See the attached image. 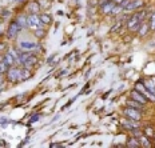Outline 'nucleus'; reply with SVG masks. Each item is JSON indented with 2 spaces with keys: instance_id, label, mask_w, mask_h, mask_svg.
I'll return each mask as SVG.
<instances>
[{
  "instance_id": "f257e3e1",
  "label": "nucleus",
  "mask_w": 155,
  "mask_h": 148,
  "mask_svg": "<svg viewBox=\"0 0 155 148\" xmlns=\"http://www.w3.org/2000/svg\"><path fill=\"white\" fill-rule=\"evenodd\" d=\"M146 15H147L146 11H138V12H135V14L127 20V27L130 28L131 31H138L140 28L142 23H143Z\"/></svg>"
},
{
  "instance_id": "f03ea898",
  "label": "nucleus",
  "mask_w": 155,
  "mask_h": 148,
  "mask_svg": "<svg viewBox=\"0 0 155 148\" xmlns=\"http://www.w3.org/2000/svg\"><path fill=\"white\" fill-rule=\"evenodd\" d=\"M21 76H23V69L18 68V67H9V69L7 71V79L11 83L21 80Z\"/></svg>"
},
{
  "instance_id": "7ed1b4c3",
  "label": "nucleus",
  "mask_w": 155,
  "mask_h": 148,
  "mask_svg": "<svg viewBox=\"0 0 155 148\" xmlns=\"http://www.w3.org/2000/svg\"><path fill=\"white\" fill-rule=\"evenodd\" d=\"M41 24L43 23L40 21V18H39L36 14H31L27 18V27L32 28V30H38V28H40Z\"/></svg>"
},
{
  "instance_id": "20e7f679",
  "label": "nucleus",
  "mask_w": 155,
  "mask_h": 148,
  "mask_svg": "<svg viewBox=\"0 0 155 148\" xmlns=\"http://www.w3.org/2000/svg\"><path fill=\"white\" fill-rule=\"evenodd\" d=\"M124 115L127 116L128 119H132V120H138L139 121L140 120V117H142V115H140V112H139V109H135V108H126L124 109Z\"/></svg>"
},
{
  "instance_id": "39448f33",
  "label": "nucleus",
  "mask_w": 155,
  "mask_h": 148,
  "mask_svg": "<svg viewBox=\"0 0 155 148\" xmlns=\"http://www.w3.org/2000/svg\"><path fill=\"white\" fill-rule=\"evenodd\" d=\"M131 99H134V100L139 101L140 104H146V103L148 101V98L144 94H142V92H139L138 89H132L131 91Z\"/></svg>"
},
{
  "instance_id": "423d86ee",
  "label": "nucleus",
  "mask_w": 155,
  "mask_h": 148,
  "mask_svg": "<svg viewBox=\"0 0 155 148\" xmlns=\"http://www.w3.org/2000/svg\"><path fill=\"white\" fill-rule=\"evenodd\" d=\"M20 30H21V27H20V25H19L18 23H16V20H15L14 23L9 25V28H8V32H7V34H8V37H11V39H12V37H16Z\"/></svg>"
},
{
  "instance_id": "0eeeda50",
  "label": "nucleus",
  "mask_w": 155,
  "mask_h": 148,
  "mask_svg": "<svg viewBox=\"0 0 155 148\" xmlns=\"http://www.w3.org/2000/svg\"><path fill=\"white\" fill-rule=\"evenodd\" d=\"M116 3L114 0H110V2H106V3H101V8H102V12L103 14H111L112 8L115 7Z\"/></svg>"
},
{
  "instance_id": "6e6552de",
  "label": "nucleus",
  "mask_w": 155,
  "mask_h": 148,
  "mask_svg": "<svg viewBox=\"0 0 155 148\" xmlns=\"http://www.w3.org/2000/svg\"><path fill=\"white\" fill-rule=\"evenodd\" d=\"M142 5H143V0H131L123 11H135V9L140 8Z\"/></svg>"
},
{
  "instance_id": "1a4fd4ad",
  "label": "nucleus",
  "mask_w": 155,
  "mask_h": 148,
  "mask_svg": "<svg viewBox=\"0 0 155 148\" xmlns=\"http://www.w3.org/2000/svg\"><path fill=\"white\" fill-rule=\"evenodd\" d=\"M39 46L36 43H34V41H21L20 43V48L23 51H28V52H31V51H35Z\"/></svg>"
},
{
  "instance_id": "9d476101",
  "label": "nucleus",
  "mask_w": 155,
  "mask_h": 148,
  "mask_svg": "<svg viewBox=\"0 0 155 148\" xmlns=\"http://www.w3.org/2000/svg\"><path fill=\"white\" fill-rule=\"evenodd\" d=\"M123 125L127 130H137V128H139V123H138V120H132V119H127L126 121H123Z\"/></svg>"
},
{
  "instance_id": "9b49d317",
  "label": "nucleus",
  "mask_w": 155,
  "mask_h": 148,
  "mask_svg": "<svg viewBox=\"0 0 155 148\" xmlns=\"http://www.w3.org/2000/svg\"><path fill=\"white\" fill-rule=\"evenodd\" d=\"M35 63H36V57L32 56V55H31V56L28 57V59L24 62L23 67H24V68H27V69H28V68H31V67H34V66H35Z\"/></svg>"
},
{
  "instance_id": "f8f14e48",
  "label": "nucleus",
  "mask_w": 155,
  "mask_h": 148,
  "mask_svg": "<svg viewBox=\"0 0 155 148\" xmlns=\"http://www.w3.org/2000/svg\"><path fill=\"white\" fill-rule=\"evenodd\" d=\"M3 60H5L7 62V64L9 67H12L14 64H16V59L14 57V55H12L11 52H8V53H5V56H4V59Z\"/></svg>"
},
{
  "instance_id": "ddd939ff",
  "label": "nucleus",
  "mask_w": 155,
  "mask_h": 148,
  "mask_svg": "<svg viewBox=\"0 0 155 148\" xmlns=\"http://www.w3.org/2000/svg\"><path fill=\"white\" fill-rule=\"evenodd\" d=\"M16 23H18L19 25H20L21 28H24V27H27V18H25L24 15H20L18 19H16Z\"/></svg>"
},
{
  "instance_id": "4468645a",
  "label": "nucleus",
  "mask_w": 155,
  "mask_h": 148,
  "mask_svg": "<svg viewBox=\"0 0 155 148\" xmlns=\"http://www.w3.org/2000/svg\"><path fill=\"white\" fill-rule=\"evenodd\" d=\"M40 18V21L43 24H50L51 21H52V19H51V16L50 15H47V14H43V15H40L39 16Z\"/></svg>"
},
{
  "instance_id": "2eb2a0df",
  "label": "nucleus",
  "mask_w": 155,
  "mask_h": 148,
  "mask_svg": "<svg viewBox=\"0 0 155 148\" xmlns=\"http://www.w3.org/2000/svg\"><path fill=\"white\" fill-rule=\"evenodd\" d=\"M8 69H9V66L7 64V62H5V60H2V62H0V75L7 72Z\"/></svg>"
},
{
  "instance_id": "dca6fc26",
  "label": "nucleus",
  "mask_w": 155,
  "mask_h": 148,
  "mask_svg": "<svg viewBox=\"0 0 155 148\" xmlns=\"http://www.w3.org/2000/svg\"><path fill=\"white\" fill-rule=\"evenodd\" d=\"M127 104H128V105H130V107H132V108H135V109H139V108L142 107V105H143V104H140V103H139V101L134 100V99H131V100H128V101H127Z\"/></svg>"
},
{
  "instance_id": "f3484780",
  "label": "nucleus",
  "mask_w": 155,
  "mask_h": 148,
  "mask_svg": "<svg viewBox=\"0 0 155 148\" xmlns=\"http://www.w3.org/2000/svg\"><path fill=\"white\" fill-rule=\"evenodd\" d=\"M28 9H30L31 14H36V12L39 11V5H38V3L31 2V3H30V5H28Z\"/></svg>"
},
{
  "instance_id": "a211bd4d",
  "label": "nucleus",
  "mask_w": 155,
  "mask_h": 148,
  "mask_svg": "<svg viewBox=\"0 0 155 148\" xmlns=\"http://www.w3.org/2000/svg\"><path fill=\"white\" fill-rule=\"evenodd\" d=\"M148 30H150V25L143 21V23H142V25H140V28H139L138 31H139V34H140V36H142V35H146V32H147Z\"/></svg>"
},
{
  "instance_id": "6ab92c4d",
  "label": "nucleus",
  "mask_w": 155,
  "mask_h": 148,
  "mask_svg": "<svg viewBox=\"0 0 155 148\" xmlns=\"http://www.w3.org/2000/svg\"><path fill=\"white\" fill-rule=\"evenodd\" d=\"M139 143H140V146H143V147H151V143L147 140V137L146 136H139Z\"/></svg>"
},
{
  "instance_id": "aec40b11",
  "label": "nucleus",
  "mask_w": 155,
  "mask_h": 148,
  "mask_svg": "<svg viewBox=\"0 0 155 148\" xmlns=\"http://www.w3.org/2000/svg\"><path fill=\"white\" fill-rule=\"evenodd\" d=\"M122 11H123V8H122L119 4H115V7L112 8V11H111V15H118V14H120Z\"/></svg>"
},
{
  "instance_id": "412c9836",
  "label": "nucleus",
  "mask_w": 155,
  "mask_h": 148,
  "mask_svg": "<svg viewBox=\"0 0 155 148\" xmlns=\"http://www.w3.org/2000/svg\"><path fill=\"white\" fill-rule=\"evenodd\" d=\"M128 147H140V143L139 141H137V139H130L127 143Z\"/></svg>"
},
{
  "instance_id": "4be33fe9",
  "label": "nucleus",
  "mask_w": 155,
  "mask_h": 148,
  "mask_svg": "<svg viewBox=\"0 0 155 148\" xmlns=\"http://www.w3.org/2000/svg\"><path fill=\"white\" fill-rule=\"evenodd\" d=\"M144 134H146L147 136H154V130L151 127H146L144 128Z\"/></svg>"
},
{
  "instance_id": "5701e85b",
  "label": "nucleus",
  "mask_w": 155,
  "mask_h": 148,
  "mask_svg": "<svg viewBox=\"0 0 155 148\" xmlns=\"http://www.w3.org/2000/svg\"><path fill=\"white\" fill-rule=\"evenodd\" d=\"M35 35H36L38 37H43L44 36V31L40 30V28H38V30H35Z\"/></svg>"
},
{
  "instance_id": "b1692460",
  "label": "nucleus",
  "mask_w": 155,
  "mask_h": 148,
  "mask_svg": "<svg viewBox=\"0 0 155 148\" xmlns=\"http://www.w3.org/2000/svg\"><path fill=\"white\" fill-rule=\"evenodd\" d=\"M151 20H155V12L153 14V16H151Z\"/></svg>"
}]
</instances>
